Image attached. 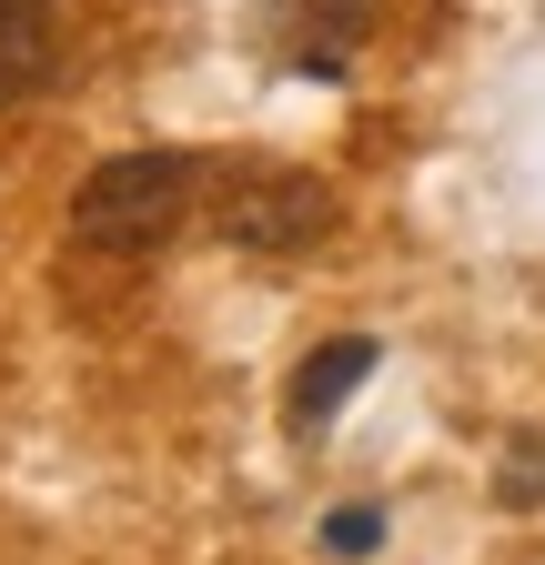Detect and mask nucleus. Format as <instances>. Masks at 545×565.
Segmentation results:
<instances>
[{
  "instance_id": "f257e3e1",
  "label": "nucleus",
  "mask_w": 545,
  "mask_h": 565,
  "mask_svg": "<svg viewBox=\"0 0 545 565\" xmlns=\"http://www.w3.org/2000/svg\"><path fill=\"white\" fill-rule=\"evenodd\" d=\"M192 192H202V162H192V152H111V162L72 192V243L142 263V253H162V243L182 233Z\"/></svg>"
},
{
  "instance_id": "f03ea898",
  "label": "nucleus",
  "mask_w": 545,
  "mask_h": 565,
  "mask_svg": "<svg viewBox=\"0 0 545 565\" xmlns=\"http://www.w3.org/2000/svg\"><path fill=\"white\" fill-rule=\"evenodd\" d=\"M213 223H223L233 253L293 263V253H313L333 223H344V192H333L323 172H303V162H243V172H223Z\"/></svg>"
},
{
  "instance_id": "7ed1b4c3",
  "label": "nucleus",
  "mask_w": 545,
  "mask_h": 565,
  "mask_svg": "<svg viewBox=\"0 0 545 565\" xmlns=\"http://www.w3.org/2000/svg\"><path fill=\"white\" fill-rule=\"evenodd\" d=\"M374 364H384L374 333H333V343H313L303 364H293V384H284V424H293V435H323V424L364 394V374H374Z\"/></svg>"
},
{
  "instance_id": "20e7f679",
  "label": "nucleus",
  "mask_w": 545,
  "mask_h": 565,
  "mask_svg": "<svg viewBox=\"0 0 545 565\" xmlns=\"http://www.w3.org/2000/svg\"><path fill=\"white\" fill-rule=\"evenodd\" d=\"M374 31V0H303L293 31H284V71H303V82H344L354 51Z\"/></svg>"
},
{
  "instance_id": "39448f33",
  "label": "nucleus",
  "mask_w": 545,
  "mask_h": 565,
  "mask_svg": "<svg viewBox=\"0 0 545 565\" xmlns=\"http://www.w3.org/2000/svg\"><path fill=\"white\" fill-rule=\"evenodd\" d=\"M61 71V0H0V102L51 92Z\"/></svg>"
},
{
  "instance_id": "423d86ee",
  "label": "nucleus",
  "mask_w": 545,
  "mask_h": 565,
  "mask_svg": "<svg viewBox=\"0 0 545 565\" xmlns=\"http://www.w3.org/2000/svg\"><path fill=\"white\" fill-rule=\"evenodd\" d=\"M495 505H545V435H515L505 445V465H495Z\"/></svg>"
},
{
  "instance_id": "0eeeda50",
  "label": "nucleus",
  "mask_w": 545,
  "mask_h": 565,
  "mask_svg": "<svg viewBox=\"0 0 545 565\" xmlns=\"http://www.w3.org/2000/svg\"><path fill=\"white\" fill-rule=\"evenodd\" d=\"M374 535H384V515H374V505H333V515H323V555H344V565H354V555H374Z\"/></svg>"
}]
</instances>
